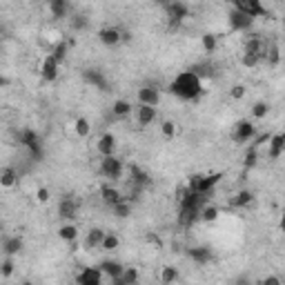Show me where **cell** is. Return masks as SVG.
<instances>
[{"label": "cell", "instance_id": "44", "mask_svg": "<svg viewBox=\"0 0 285 285\" xmlns=\"http://www.w3.org/2000/svg\"><path fill=\"white\" fill-rule=\"evenodd\" d=\"M3 85H7V78H3V76H0V87H3Z\"/></svg>", "mask_w": 285, "mask_h": 285}, {"label": "cell", "instance_id": "10", "mask_svg": "<svg viewBox=\"0 0 285 285\" xmlns=\"http://www.w3.org/2000/svg\"><path fill=\"white\" fill-rule=\"evenodd\" d=\"M96 149H98V154L107 158V156H116V138L114 134H103V136L98 138V143H96Z\"/></svg>", "mask_w": 285, "mask_h": 285}, {"label": "cell", "instance_id": "32", "mask_svg": "<svg viewBox=\"0 0 285 285\" xmlns=\"http://www.w3.org/2000/svg\"><path fill=\"white\" fill-rule=\"evenodd\" d=\"M111 209H114V214L118 218H127L132 214V205H130V201H125V198H123V201L118 203V205H114Z\"/></svg>", "mask_w": 285, "mask_h": 285}, {"label": "cell", "instance_id": "3", "mask_svg": "<svg viewBox=\"0 0 285 285\" xmlns=\"http://www.w3.org/2000/svg\"><path fill=\"white\" fill-rule=\"evenodd\" d=\"M218 179H220V174H209V176L196 174V176H192V179H190V185H187V190L194 192V194H198V196H205V198H207L209 192L216 187Z\"/></svg>", "mask_w": 285, "mask_h": 285}, {"label": "cell", "instance_id": "5", "mask_svg": "<svg viewBox=\"0 0 285 285\" xmlns=\"http://www.w3.org/2000/svg\"><path fill=\"white\" fill-rule=\"evenodd\" d=\"M234 9L245 16H250L252 20L261 18V16H265V7H263V3H259V0H236L234 3Z\"/></svg>", "mask_w": 285, "mask_h": 285}, {"label": "cell", "instance_id": "40", "mask_svg": "<svg viewBox=\"0 0 285 285\" xmlns=\"http://www.w3.org/2000/svg\"><path fill=\"white\" fill-rule=\"evenodd\" d=\"M256 160H259V154H256V147H252L250 152L245 154V163L243 165L250 169V167H254V165H256Z\"/></svg>", "mask_w": 285, "mask_h": 285}, {"label": "cell", "instance_id": "26", "mask_svg": "<svg viewBox=\"0 0 285 285\" xmlns=\"http://www.w3.org/2000/svg\"><path fill=\"white\" fill-rule=\"evenodd\" d=\"M16 183H18V174H16V169L7 167V169L0 172V185L3 187H14Z\"/></svg>", "mask_w": 285, "mask_h": 285}, {"label": "cell", "instance_id": "27", "mask_svg": "<svg viewBox=\"0 0 285 285\" xmlns=\"http://www.w3.org/2000/svg\"><path fill=\"white\" fill-rule=\"evenodd\" d=\"M252 192L250 190H243V192H239V194H236L232 201H230V205H234V207H247L252 203Z\"/></svg>", "mask_w": 285, "mask_h": 285}, {"label": "cell", "instance_id": "24", "mask_svg": "<svg viewBox=\"0 0 285 285\" xmlns=\"http://www.w3.org/2000/svg\"><path fill=\"white\" fill-rule=\"evenodd\" d=\"M176 281H179V270H176V267H172V265L160 267V283H163V285H172Z\"/></svg>", "mask_w": 285, "mask_h": 285}, {"label": "cell", "instance_id": "7", "mask_svg": "<svg viewBox=\"0 0 285 285\" xmlns=\"http://www.w3.org/2000/svg\"><path fill=\"white\" fill-rule=\"evenodd\" d=\"M103 276L105 274L98 267H85L76 276V285H103Z\"/></svg>", "mask_w": 285, "mask_h": 285}, {"label": "cell", "instance_id": "42", "mask_svg": "<svg viewBox=\"0 0 285 285\" xmlns=\"http://www.w3.org/2000/svg\"><path fill=\"white\" fill-rule=\"evenodd\" d=\"M261 285H283V281L278 276H274V274H270L267 278H263V283Z\"/></svg>", "mask_w": 285, "mask_h": 285}, {"label": "cell", "instance_id": "19", "mask_svg": "<svg viewBox=\"0 0 285 285\" xmlns=\"http://www.w3.org/2000/svg\"><path fill=\"white\" fill-rule=\"evenodd\" d=\"M20 250H23V239H20V236H12V239H5L3 241V252L7 256H12V259L18 254Z\"/></svg>", "mask_w": 285, "mask_h": 285}, {"label": "cell", "instance_id": "31", "mask_svg": "<svg viewBox=\"0 0 285 285\" xmlns=\"http://www.w3.org/2000/svg\"><path fill=\"white\" fill-rule=\"evenodd\" d=\"M190 256L194 259L196 263H207L209 259H212V252L207 250V247H194V250L190 252Z\"/></svg>", "mask_w": 285, "mask_h": 285}, {"label": "cell", "instance_id": "12", "mask_svg": "<svg viewBox=\"0 0 285 285\" xmlns=\"http://www.w3.org/2000/svg\"><path fill=\"white\" fill-rule=\"evenodd\" d=\"M138 103L145 107H156L160 103V91L154 87H141L138 89Z\"/></svg>", "mask_w": 285, "mask_h": 285}, {"label": "cell", "instance_id": "18", "mask_svg": "<svg viewBox=\"0 0 285 285\" xmlns=\"http://www.w3.org/2000/svg\"><path fill=\"white\" fill-rule=\"evenodd\" d=\"M100 196H103V201H105V205H109V207H114L118 205V203L123 201V194L116 190V187H109V185H105L103 190H100Z\"/></svg>", "mask_w": 285, "mask_h": 285}, {"label": "cell", "instance_id": "28", "mask_svg": "<svg viewBox=\"0 0 285 285\" xmlns=\"http://www.w3.org/2000/svg\"><path fill=\"white\" fill-rule=\"evenodd\" d=\"M111 111H114L116 118H125L132 114V105L127 103V100H116L114 107H111Z\"/></svg>", "mask_w": 285, "mask_h": 285}, {"label": "cell", "instance_id": "6", "mask_svg": "<svg viewBox=\"0 0 285 285\" xmlns=\"http://www.w3.org/2000/svg\"><path fill=\"white\" fill-rule=\"evenodd\" d=\"M165 12H167L169 25H181L183 20L187 18L190 9H187L185 3H167V5H165Z\"/></svg>", "mask_w": 285, "mask_h": 285}, {"label": "cell", "instance_id": "22", "mask_svg": "<svg viewBox=\"0 0 285 285\" xmlns=\"http://www.w3.org/2000/svg\"><path fill=\"white\" fill-rule=\"evenodd\" d=\"M130 174H132V183L136 185V190H143L145 185H149V176L145 174L141 167H136V165H132L130 167Z\"/></svg>", "mask_w": 285, "mask_h": 285}, {"label": "cell", "instance_id": "45", "mask_svg": "<svg viewBox=\"0 0 285 285\" xmlns=\"http://www.w3.org/2000/svg\"><path fill=\"white\" fill-rule=\"evenodd\" d=\"M20 285H34V283H31V281H23V283H20Z\"/></svg>", "mask_w": 285, "mask_h": 285}, {"label": "cell", "instance_id": "13", "mask_svg": "<svg viewBox=\"0 0 285 285\" xmlns=\"http://www.w3.org/2000/svg\"><path fill=\"white\" fill-rule=\"evenodd\" d=\"M285 152V136L283 134H274V136H270V141H267V154H270L272 160L281 158Z\"/></svg>", "mask_w": 285, "mask_h": 285}, {"label": "cell", "instance_id": "21", "mask_svg": "<svg viewBox=\"0 0 285 285\" xmlns=\"http://www.w3.org/2000/svg\"><path fill=\"white\" fill-rule=\"evenodd\" d=\"M58 236H61L65 243H76V239H78V227H76V223H65L61 230H58Z\"/></svg>", "mask_w": 285, "mask_h": 285}, {"label": "cell", "instance_id": "41", "mask_svg": "<svg viewBox=\"0 0 285 285\" xmlns=\"http://www.w3.org/2000/svg\"><path fill=\"white\" fill-rule=\"evenodd\" d=\"M36 198H38L40 203H47L49 201V190H47V187H40V190L36 192Z\"/></svg>", "mask_w": 285, "mask_h": 285}, {"label": "cell", "instance_id": "36", "mask_svg": "<svg viewBox=\"0 0 285 285\" xmlns=\"http://www.w3.org/2000/svg\"><path fill=\"white\" fill-rule=\"evenodd\" d=\"M267 111H270V107H267V103H256L254 107H252V116L256 118V121H261V118H265L267 116Z\"/></svg>", "mask_w": 285, "mask_h": 285}, {"label": "cell", "instance_id": "23", "mask_svg": "<svg viewBox=\"0 0 285 285\" xmlns=\"http://www.w3.org/2000/svg\"><path fill=\"white\" fill-rule=\"evenodd\" d=\"M49 12H51L53 18H65V16L69 14V5L65 3V0H51Z\"/></svg>", "mask_w": 285, "mask_h": 285}, {"label": "cell", "instance_id": "8", "mask_svg": "<svg viewBox=\"0 0 285 285\" xmlns=\"http://www.w3.org/2000/svg\"><path fill=\"white\" fill-rule=\"evenodd\" d=\"M232 138L236 143H247L254 138V125L250 121H239L234 125V132H232Z\"/></svg>", "mask_w": 285, "mask_h": 285}, {"label": "cell", "instance_id": "2", "mask_svg": "<svg viewBox=\"0 0 285 285\" xmlns=\"http://www.w3.org/2000/svg\"><path fill=\"white\" fill-rule=\"evenodd\" d=\"M203 203H205V196H198V194H194V192H190V190L183 192V196H179L181 223L183 225H192V223H194V220L201 216Z\"/></svg>", "mask_w": 285, "mask_h": 285}, {"label": "cell", "instance_id": "33", "mask_svg": "<svg viewBox=\"0 0 285 285\" xmlns=\"http://www.w3.org/2000/svg\"><path fill=\"white\" fill-rule=\"evenodd\" d=\"M85 80H87L89 85H96V87H105V78L100 76L96 69H89V72H85Z\"/></svg>", "mask_w": 285, "mask_h": 285}, {"label": "cell", "instance_id": "38", "mask_svg": "<svg viewBox=\"0 0 285 285\" xmlns=\"http://www.w3.org/2000/svg\"><path fill=\"white\" fill-rule=\"evenodd\" d=\"M261 61H263V58H261V56H256V53H243V58H241L243 67H256Z\"/></svg>", "mask_w": 285, "mask_h": 285}, {"label": "cell", "instance_id": "17", "mask_svg": "<svg viewBox=\"0 0 285 285\" xmlns=\"http://www.w3.org/2000/svg\"><path fill=\"white\" fill-rule=\"evenodd\" d=\"M98 270L103 272V274H107L111 281H116V278H121V274H123V270H125V265H121L118 261H103L98 265Z\"/></svg>", "mask_w": 285, "mask_h": 285}, {"label": "cell", "instance_id": "16", "mask_svg": "<svg viewBox=\"0 0 285 285\" xmlns=\"http://www.w3.org/2000/svg\"><path fill=\"white\" fill-rule=\"evenodd\" d=\"M40 74H42V78L47 80V83H53L58 76V63L53 61V58L47 53L45 56V61H42V65H40Z\"/></svg>", "mask_w": 285, "mask_h": 285}, {"label": "cell", "instance_id": "20", "mask_svg": "<svg viewBox=\"0 0 285 285\" xmlns=\"http://www.w3.org/2000/svg\"><path fill=\"white\" fill-rule=\"evenodd\" d=\"M136 118H138V125H152L154 118H156V109L154 107H145V105H138L136 109Z\"/></svg>", "mask_w": 285, "mask_h": 285}, {"label": "cell", "instance_id": "34", "mask_svg": "<svg viewBox=\"0 0 285 285\" xmlns=\"http://www.w3.org/2000/svg\"><path fill=\"white\" fill-rule=\"evenodd\" d=\"M201 42H203V49H205L207 53H214L216 51V47H218V40H216V36L214 34H205L201 38Z\"/></svg>", "mask_w": 285, "mask_h": 285}, {"label": "cell", "instance_id": "29", "mask_svg": "<svg viewBox=\"0 0 285 285\" xmlns=\"http://www.w3.org/2000/svg\"><path fill=\"white\" fill-rule=\"evenodd\" d=\"M138 278H141V274H138L136 267H125L123 274H121V281L125 283V285H136Z\"/></svg>", "mask_w": 285, "mask_h": 285}, {"label": "cell", "instance_id": "39", "mask_svg": "<svg viewBox=\"0 0 285 285\" xmlns=\"http://www.w3.org/2000/svg\"><path fill=\"white\" fill-rule=\"evenodd\" d=\"M14 270H16V263H14L12 256H7V261L0 263V274H3V276H12Z\"/></svg>", "mask_w": 285, "mask_h": 285}, {"label": "cell", "instance_id": "1", "mask_svg": "<svg viewBox=\"0 0 285 285\" xmlns=\"http://www.w3.org/2000/svg\"><path fill=\"white\" fill-rule=\"evenodd\" d=\"M169 89H172V94H176L183 100H194V98H198V94H201L203 83L194 72H181L179 76L174 78Z\"/></svg>", "mask_w": 285, "mask_h": 285}, {"label": "cell", "instance_id": "30", "mask_svg": "<svg viewBox=\"0 0 285 285\" xmlns=\"http://www.w3.org/2000/svg\"><path fill=\"white\" fill-rule=\"evenodd\" d=\"M218 214H220V209L216 205H203V209H201V218L205 220V223H214V220L218 218Z\"/></svg>", "mask_w": 285, "mask_h": 285}, {"label": "cell", "instance_id": "9", "mask_svg": "<svg viewBox=\"0 0 285 285\" xmlns=\"http://www.w3.org/2000/svg\"><path fill=\"white\" fill-rule=\"evenodd\" d=\"M58 216L65 218L67 223H74V218L78 216V205H76V201H74V198H69V196L63 198L61 205H58Z\"/></svg>", "mask_w": 285, "mask_h": 285}, {"label": "cell", "instance_id": "25", "mask_svg": "<svg viewBox=\"0 0 285 285\" xmlns=\"http://www.w3.org/2000/svg\"><path fill=\"white\" fill-rule=\"evenodd\" d=\"M72 127H74V132H76L78 138H87L89 134H91V125H89L87 118H76Z\"/></svg>", "mask_w": 285, "mask_h": 285}, {"label": "cell", "instance_id": "35", "mask_svg": "<svg viewBox=\"0 0 285 285\" xmlns=\"http://www.w3.org/2000/svg\"><path fill=\"white\" fill-rule=\"evenodd\" d=\"M121 245V241H118V236L116 234H107L105 232V239H103V243H100V247H103V250H116V247Z\"/></svg>", "mask_w": 285, "mask_h": 285}, {"label": "cell", "instance_id": "11", "mask_svg": "<svg viewBox=\"0 0 285 285\" xmlns=\"http://www.w3.org/2000/svg\"><path fill=\"white\" fill-rule=\"evenodd\" d=\"M98 40L103 42L105 47H116L118 42L123 40V34L116 29V27H103V29L98 31Z\"/></svg>", "mask_w": 285, "mask_h": 285}, {"label": "cell", "instance_id": "37", "mask_svg": "<svg viewBox=\"0 0 285 285\" xmlns=\"http://www.w3.org/2000/svg\"><path fill=\"white\" fill-rule=\"evenodd\" d=\"M160 134H163L165 138H174L176 136V123H172V121L160 123Z\"/></svg>", "mask_w": 285, "mask_h": 285}, {"label": "cell", "instance_id": "14", "mask_svg": "<svg viewBox=\"0 0 285 285\" xmlns=\"http://www.w3.org/2000/svg\"><path fill=\"white\" fill-rule=\"evenodd\" d=\"M230 25H232L234 31H247L252 25H254V20H252L250 16H245V14L232 9V14H230Z\"/></svg>", "mask_w": 285, "mask_h": 285}, {"label": "cell", "instance_id": "43", "mask_svg": "<svg viewBox=\"0 0 285 285\" xmlns=\"http://www.w3.org/2000/svg\"><path fill=\"white\" fill-rule=\"evenodd\" d=\"M243 94H245L243 85H236V87H232V98H243Z\"/></svg>", "mask_w": 285, "mask_h": 285}, {"label": "cell", "instance_id": "15", "mask_svg": "<svg viewBox=\"0 0 285 285\" xmlns=\"http://www.w3.org/2000/svg\"><path fill=\"white\" fill-rule=\"evenodd\" d=\"M103 239H105V230H100V227H94V230H89L87 236H85V241H83V247L85 250H96V247H100V243H103Z\"/></svg>", "mask_w": 285, "mask_h": 285}, {"label": "cell", "instance_id": "4", "mask_svg": "<svg viewBox=\"0 0 285 285\" xmlns=\"http://www.w3.org/2000/svg\"><path fill=\"white\" fill-rule=\"evenodd\" d=\"M123 172H125V165H123V160L116 158V156H107V158L100 160V174H103L107 181H118L123 176Z\"/></svg>", "mask_w": 285, "mask_h": 285}]
</instances>
